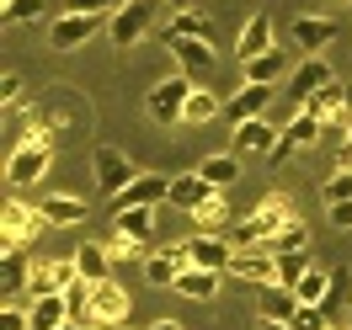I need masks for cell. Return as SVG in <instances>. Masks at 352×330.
I'll list each match as a JSON object with an SVG mask.
<instances>
[{
	"label": "cell",
	"instance_id": "obj_19",
	"mask_svg": "<svg viewBox=\"0 0 352 330\" xmlns=\"http://www.w3.org/2000/svg\"><path fill=\"white\" fill-rule=\"evenodd\" d=\"M187 250H192V266H203V272H230V261H235V245L224 235H192Z\"/></svg>",
	"mask_w": 352,
	"mask_h": 330
},
{
	"label": "cell",
	"instance_id": "obj_53",
	"mask_svg": "<svg viewBox=\"0 0 352 330\" xmlns=\"http://www.w3.org/2000/svg\"><path fill=\"white\" fill-rule=\"evenodd\" d=\"M112 330H129V325H112Z\"/></svg>",
	"mask_w": 352,
	"mask_h": 330
},
{
	"label": "cell",
	"instance_id": "obj_52",
	"mask_svg": "<svg viewBox=\"0 0 352 330\" xmlns=\"http://www.w3.org/2000/svg\"><path fill=\"white\" fill-rule=\"evenodd\" d=\"M86 330H112V325H96V320H91V325H86Z\"/></svg>",
	"mask_w": 352,
	"mask_h": 330
},
{
	"label": "cell",
	"instance_id": "obj_45",
	"mask_svg": "<svg viewBox=\"0 0 352 330\" xmlns=\"http://www.w3.org/2000/svg\"><path fill=\"white\" fill-rule=\"evenodd\" d=\"M16 96H22V75H0V102H6V112H11Z\"/></svg>",
	"mask_w": 352,
	"mask_h": 330
},
{
	"label": "cell",
	"instance_id": "obj_32",
	"mask_svg": "<svg viewBox=\"0 0 352 330\" xmlns=\"http://www.w3.org/2000/svg\"><path fill=\"white\" fill-rule=\"evenodd\" d=\"M245 80L251 86H272L278 75H288V59H283V48H272V54H256V59H245Z\"/></svg>",
	"mask_w": 352,
	"mask_h": 330
},
{
	"label": "cell",
	"instance_id": "obj_29",
	"mask_svg": "<svg viewBox=\"0 0 352 330\" xmlns=\"http://www.w3.org/2000/svg\"><path fill=\"white\" fill-rule=\"evenodd\" d=\"M27 320H32V330H59V325H69V304H65V293H48V298H32Z\"/></svg>",
	"mask_w": 352,
	"mask_h": 330
},
{
	"label": "cell",
	"instance_id": "obj_42",
	"mask_svg": "<svg viewBox=\"0 0 352 330\" xmlns=\"http://www.w3.org/2000/svg\"><path fill=\"white\" fill-rule=\"evenodd\" d=\"M107 256H112V266H123V261H139V256H144V245L129 240V235H112V240H107Z\"/></svg>",
	"mask_w": 352,
	"mask_h": 330
},
{
	"label": "cell",
	"instance_id": "obj_18",
	"mask_svg": "<svg viewBox=\"0 0 352 330\" xmlns=\"http://www.w3.org/2000/svg\"><path fill=\"white\" fill-rule=\"evenodd\" d=\"M267 107H272V86H251V80H245L235 96H224V117H230V123H251V117H267Z\"/></svg>",
	"mask_w": 352,
	"mask_h": 330
},
{
	"label": "cell",
	"instance_id": "obj_12",
	"mask_svg": "<svg viewBox=\"0 0 352 330\" xmlns=\"http://www.w3.org/2000/svg\"><path fill=\"white\" fill-rule=\"evenodd\" d=\"M171 198V176H160V171H139V176L112 198V208L123 213V208H155V202Z\"/></svg>",
	"mask_w": 352,
	"mask_h": 330
},
{
	"label": "cell",
	"instance_id": "obj_43",
	"mask_svg": "<svg viewBox=\"0 0 352 330\" xmlns=\"http://www.w3.org/2000/svg\"><path fill=\"white\" fill-rule=\"evenodd\" d=\"M129 0H69L65 11H80V16H118Z\"/></svg>",
	"mask_w": 352,
	"mask_h": 330
},
{
	"label": "cell",
	"instance_id": "obj_39",
	"mask_svg": "<svg viewBox=\"0 0 352 330\" xmlns=\"http://www.w3.org/2000/svg\"><path fill=\"white\" fill-rule=\"evenodd\" d=\"M0 16L11 22H43V0H0Z\"/></svg>",
	"mask_w": 352,
	"mask_h": 330
},
{
	"label": "cell",
	"instance_id": "obj_9",
	"mask_svg": "<svg viewBox=\"0 0 352 330\" xmlns=\"http://www.w3.org/2000/svg\"><path fill=\"white\" fill-rule=\"evenodd\" d=\"M187 266H192L187 240H182V245H160V250L144 256V277H150L155 287H171V293H176V283H182V272H187Z\"/></svg>",
	"mask_w": 352,
	"mask_h": 330
},
{
	"label": "cell",
	"instance_id": "obj_50",
	"mask_svg": "<svg viewBox=\"0 0 352 330\" xmlns=\"http://www.w3.org/2000/svg\"><path fill=\"white\" fill-rule=\"evenodd\" d=\"M166 5H171V11H192V0H166Z\"/></svg>",
	"mask_w": 352,
	"mask_h": 330
},
{
	"label": "cell",
	"instance_id": "obj_37",
	"mask_svg": "<svg viewBox=\"0 0 352 330\" xmlns=\"http://www.w3.org/2000/svg\"><path fill=\"white\" fill-rule=\"evenodd\" d=\"M91 293H96V283H86V277H80V283H75V287L65 293L69 320H75V325H91Z\"/></svg>",
	"mask_w": 352,
	"mask_h": 330
},
{
	"label": "cell",
	"instance_id": "obj_15",
	"mask_svg": "<svg viewBox=\"0 0 352 330\" xmlns=\"http://www.w3.org/2000/svg\"><path fill=\"white\" fill-rule=\"evenodd\" d=\"M96 22H102V16H80V11H59V16H54V32H48V43H54V54H75L80 43H91V38H96Z\"/></svg>",
	"mask_w": 352,
	"mask_h": 330
},
{
	"label": "cell",
	"instance_id": "obj_6",
	"mask_svg": "<svg viewBox=\"0 0 352 330\" xmlns=\"http://www.w3.org/2000/svg\"><path fill=\"white\" fill-rule=\"evenodd\" d=\"M91 176H96V192L118 198V192H123V187L139 176V165H133V160L118 150V144H96V154H91Z\"/></svg>",
	"mask_w": 352,
	"mask_h": 330
},
{
	"label": "cell",
	"instance_id": "obj_30",
	"mask_svg": "<svg viewBox=\"0 0 352 330\" xmlns=\"http://www.w3.org/2000/svg\"><path fill=\"white\" fill-rule=\"evenodd\" d=\"M224 117V102L214 96V91L192 86V96H187V112H182V123H192V128H203V123H219Z\"/></svg>",
	"mask_w": 352,
	"mask_h": 330
},
{
	"label": "cell",
	"instance_id": "obj_10",
	"mask_svg": "<svg viewBox=\"0 0 352 330\" xmlns=\"http://www.w3.org/2000/svg\"><path fill=\"white\" fill-rule=\"evenodd\" d=\"M129 314H133L129 287L118 283V277L96 283V293H91V320H96V325H129Z\"/></svg>",
	"mask_w": 352,
	"mask_h": 330
},
{
	"label": "cell",
	"instance_id": "obj_24",
	"mask_svg": "<svg viewBox=\"0 0 352 330\" xmlns=\"http://www.w3.org/2000/svg\"><path fill=\"white\" fill-rule=\"evenodd\" d=\"M171 38H208L214 43V22L203 11H171V22L160 27V43H171Z\"/></svg>",
	"mask_w": 352,
	"mask_h": 330
},
{
	"label": "cell",
	"instance_id": "obj_34",
	"mask_svg": "<svg viewBox=\"0 0 352 330\" xmlns=\"http://www.w3.org/2000/svg\"><path fill=\"white\" fill-rule=\"evenodd\" d=\"M192 224H198L203 235H214V229H230V202H224V192H208V202H203L198 213H192Z\"/></svg>",
	"mask_w": 352,
	"mask_h": 330
},
{
	"label": "cell",
	"instance_id": "obj_11",
	"mask_svg": "<svg viewBox=\"0 0 352 330\" xmlns=\"http://www.w3.org/2000/svg\"><path fill=\"white\" fill-rule=\"evenodd\" d=\"M171 59L182 75H192V80H203V75H214V64H219V48L208 43V38H171Z\"/></svg>",
	"mask_w": 352,
	"mask_h": 330
},
{
	"label": "cell",
	"instance_id": "obj_36",
	"mask_svg": "<svg viewBox=\"0 0 352 330\" xmlns=\"http://www.w3.org/2000/svg\"><path fill=\"white\" fill-rule=\"evenodd\" d=\"M320 198H326V208L331 202H352V165H336V171L320 181Z\"/></svg>",
	"mask_w": 352,
	"mask_h": 330
},
{
	"label": "cell",
	"instance_id": "obj_35",
	"mask_svg": "<svg viewBox=\"0 0 352 330\" xmlns=\"http://www.w3.org/2000/svg\"><path fill=\"white\" fill-rule=\"evenodd\" d=\"M309 245V224L305 219H288L283 229H278V240L267 245V250H272V256H288V250H305Z\"/></svg>",
	"mask_w": 352,
	"mask_h": 330
},
{
	"label": "cell",
	"instance_id": "obj_48",
	"mask_svg": "<svg viewBox=\"0 0 352 330\" xmlns=\"http://www.w3.org/2000/svg\"><path fill=\"white\" fill-rule=\"evenodd\" d=\"M150 330H187V325H182V320H155Z\"/></svg>",
	"mask_w": 352,
	"mask_h": 330
},
{
	"label": "cell",
	"instance_id": "obj_49",
	"mask_svg": "<svg viewBox=\"0 0 352 330\" xmlns=\"http://www.w3.org/2000/svg\"><path fill=\"white\" fill-rule=\"evenodd\" d=\"M256 330H288L283 320H256Z\"/></svg>",
	"mask_w": 352,
	"mask_h": 330
},
{
	"label": "cell",
	"instance_id": "obj_2",
	"mask_svg": "<svg viewBox=\"0 0 352 330\" xmlns=\"http://www.w3.org/2000/svg\"><path fill=\"white\" fill-rule=\"evenodd\" d=\"M48 165H54V139H22V144H11V160H6V187L27 192L48 176Z\"/></svg>",
	"mask_w": 352,
	"mask_h": 330
},
{
	"label": "cell",
	"instance_id": "obj_21",
	"mask_svg": "<svg viewBox=\"0 0 352 330\" xmlns=\"http://www.w3.org/2000/svg\"><path fill=\"white\" fill-rule=\"evenodd\" d=\"M38 213H43V224H48V229H69V224H86L91 202L69 198V192H54V198H43V202H38Z\"/></svg>",
	"mask_w": 352,
	"mask_h": 330
},
{
	"label": "cell",
	"instance_id": "obj_44",
	"mask_svg": "<svg viewBox=\"0 0 352 330\" xmlns=\"http://www.w3.org/2000/svg\"><path fill=\"white\" fill-rule=\"evenodd\" d=\"M0 330H32V320H27L22 309H11V304H6V309H0Z\"/></svg>",
	"mask_w": 352,
	"mask_h": 330
},
{
	"label": "cell",
	"instance_id": "obj_8",
	"mask_svg": "<svg viewBox=\"0 0 352 330\" xmlns=\"http://www.w3.org/2000/svg\"><path fill=\"white\" fill-rule=\"evenodd\" d=\"M224 277L241 287H272L278 283V256L272 250H235V261H230Z\"/></svg>",
	"mask_w": 352,
	"mask_h": 330
},
{
	"label": "cell",
	"instance_id": "obj_16",
	"mask_svg": "<svg viewBox=\"0 0 352 330\" xmlns=\"http://www.w3.org/2000/svg\"><path fill=\"white\" fill-rule=\"evenodd\" d=\"M331 80H336V75H331V64L315 54V59H305V64L288 75V102H294V107H305L309 96H315V91H326Z\"/></svg>",
	"mask_w": 352,
	"mask_h": 330
},
{
	"label": "cell",
	"instance_id": "obj_14",
	"mask_svg": "<svg viewBox=\"0 0 352 330\" xmlns=\"http://www.w3.org/2000/svg\"><path fill=\"white\" fill-rule=\"evenodd\" d=\"M278 139H283L278 123L251 117V123H235V133H230V154H272V150H278Z\"/></svg>",
	"mask_w": 352,
	"mask_h": 330
},
{
	"label": "cell",
	"instance_id": "obj_40",
	"mask_svg": "<svg viewBox=\"0 0 352 330\" xmlns=\"http://www.w3.org/2000/svg\"><path fill=\"white\" fill-rule=\"evenodd\" d=\"M27 293H32V298L59 293V283H54V261H32V283H27Z\"/></svg>",
	"mask_w": 352,
	"mask_h": 330
},
{
	"label": "cell",
	"instance_id": "obj_31",
	"mask_svg": "<svg viewBox=\"0 0 352 330\" xmlns=\"http://www.w3.org/2000/svg\"><path fill=\"white\" fill-rule=\"evenodd\" d=\"M294 298L309 304V309H326V298H331V272H326V266H309L305 277L294 283Z\"/></svg>",
	"mask_w": 352,
	"mask_h": 330
},
{
	"label": "cell",
	"instance_id": "obj_26",
	"mask_svg": "<svg viewBox=\"0 0 352 330\" xmlns=\"http://www.w3.org/2000/svg\"><path fill=\"white\" fill-rule=\"evenodd\" d=\"M219 283H224V272H203V266H187V272H182V283H176V293H182V298H192V304H208V298L219 293Z\"/></svg>",
	"mask_w": 352,
	"mask_h": 330
},
{
	"label": "cell",
	"instance_id": "obj_51",
	"mask_svg": "<svg viewBox=\"0 0 352 330\" xmlns=\"http://www.w3.org/2000/svg\"><path fill=\"white\" fill-rule=\"evenodd\" d=\"M59 330H86V325H75V320H69V325H59Z\"/></svg>",
	"mask_w": 352,
	"mask_h": 330
},
{
	"label": "cell",
	"instance_id": "obj_17",
	"mask_svg": "<svg viewBox=\"0 0 352 330\" xmlns=\"http://www.w3.org/2000/svg\"><path fill=\"white\" fill-rule=\"evenodd\" d=\"M305 112H315V117H320L326 128H347V123H352V107H347V86H342V80H331L326 91H315V96L305 102Z\"/></svg>",
	"mask_w": 352,
	"mask_h": 330
},
{
	"label": "cell",
	"instance_id": "obj_38",
	"mask_svg": "<svg viewBox=\"0 0 352 330\" xmlns=\"http://www.w3.org/2000/svg\"><path fill=\"white\" fill-rule=\"evenodd\" d=\"M309 266H315V261H309L305 250H288V256H278V287H294V283L309 272Z\"/></svg>",
	"mask_w": 352,
	"mask_h": 330
},
{
	"label": "cell",
	"instance_id": "obj_47",
	"mask_svg": "<svg viewBox=\"0 0 352 330\" xmlns=\"http://www.w3.org/2000/svg\"><path fill=\"white\" fill-rule=\"evenodd\" d=\"M336 165H352V123L342 128V144H336Z\"/></svg>",
	"mask_w": 352,
	"mask_h": 330
},
{
	"label": "cell",
	"instance_id": "obj_20",
	"mask_svg": "<svg viewBox=\"0 0 352 330\" xmlns=\"http://www.w3.org/2000/svg\"><path fill=\"white\" fill-rule=\"evenodd\" d=\"M272 16H267V11H256V16H251V22L241 27V38H235V59H256V54H272Z\"/></svg>",
	"mask_w": 352,
	"mask_h": 330
},
{
	"label": "cell",
	"instance_id": "obj_33",
	"mask_svg": "<svg viewBox=\"0 0 352 330\" xmlns=\"http://www.w3.org/2000/svg\"><path fill=\"white\" fill-rule=\"evenodd\" d=\"M118 235L150 245L155 240V208H123V213H118Z\"/></svg>",
	"mask_w": 352,
	"mask_h": 330
},
{
	"label": "cell",
	"instance_id": "obj_1",
	"mask_svg": "<svg viewBox=\"0 0 352 330\" xmlns=\"http://www.w3.org/2000/svg\"><path fill=\"white\" fill-rule=\"evenodd\" d=\"M288 219H294L288 198H283V192H267V198L251 208V219H241V224H230V229H224V240L235 245V250H267Z\"/></svg>",
	"mask_w": 352,
	"mask_h": 330
},
{
	"label": "cell",
	"instance_id": "obj_28",
	"mask_svg": "<svg viewBox=\"0 0 352 330\" xmlns=\"http://www.w3.org/2000/svg\"><path fill=\"white\" fill-rule=\"evenodd\" d=\"M27 283H32L27 250H6V261H0V293H6V304H11V293H27Z\"/></svg>",
	"mask_w": 352,
	"mask_h": 330
},
{
	"label": "cell",
	"instance_id": "obj_4",
	"mask_svg": "<svg viewBox=\"0 0 352 330\" xmlns=\"http://www.w3.org/2000/svg\"><path fill=\"white\" fill-rule=\"evenodd\" d=\"M160 5H166V0H129V5H123V11L107 22L112 48H133L139 38H150V27H155V16H160Z\"/></svg>",
	"mask_w": 352,
	"mask_h": 330
},
{
	"label": "cell",
	"instance_id": "obj_23",
	"mask_svg": "<svg viewBox=\"0 0 352 330\" xmlns=\"http://www.w3.org/2000/svg\"><path fill=\"white\" fill-rule=\"evenodd\" d=\"M208 192H219V187H208L198 171H182V176H171V198L166 202H176L182 213H198L203 202H208Z\"/></svg>",
	"mask_w": 352,
	"mask_h": 330
},
{
	"label": "cell",
	"instance_id": "obj_3",
	"mask_svg": "<svg viewBox=\"0 0 352 330\" xmlns=\"http://www.w3.org/2000/svg\"><path fill=\"white\" fill-rule=\"evenodd\" d=\"M192 86H198V80H192V75H182V69H176V75H166L160 86H150V96H144V112H150L155 123H166V128H171V123H182Z\"/></svg>",
	"mask_w": 352,
	"mask_h": 330
},
{
	"label": "cell",
	"instance_id": "obj_27",
	"mask_svg": "<svg viewBox=\"0 0 352 330\" xmlns=\"http://www.w3.org/2000/svg\"><path fill=\"white\" fill-rule=\"evenodd\" d=\"M198 176L208 181V187H219V192H230V187H235V181H241V154H208V160H203L198 165Z\"/></svg>",
	"mask_w": 352,
	"mask_h": 330
},
{
	"label": "cell",
	"instance_id": "obj_22",
	"mask_svg": "<svg viewBox=\"0 0 352 330\" xmlns=\"http://www.w3.org/2000/svg\"><path fill=\"white\" fill-rule=\"evenodd\" d=\"M69 256H75V266H80V277H86V283H107V277H112L107 240H80Z\"/></svg>",
	"mask_w": 352,
	"mask_h": 330
},
{
	"label": "cell",
	"instance_id": "obj_41",
	"mask_svg": "<svg viewBox=\"0 0 352 330\" xmlns=\"http://www.w3.org/2000/svg\"><path fill=\"white\" fill-rule=\"evenodd\" d=\"M288 330H336V325H331V314H326V309H309V304H299V314L288 320Z\"/></svg>",
	"mask_w": 352,
	"mask_h": 330
},
{
	"label": "cell",
	"instance_id": "obj_5",
	"mask_svg": "<svg viewBox=\"0 0 352 330\" xmlns=\"http://www.w3.org/2000/svg\"><path fill=\"white\" fill-rule=\"evenodd\" d=\"M48 224H43V213H38V202H6L0 208V240H6V250H27V245L43 235Z\"/></svg>",
	"mask_w": 352,
	"mask_h": 330
},
{
	"label": "cell",
	"instance_id": "obj_7",
	"mask_svg": "<svg viewBox=\"0 0 352 330\" xmlns=\"http://www.w3.org/2000/svg\"><path fill=\"white\" fill-rule=\"evenodd\" d=\"M320 133H326V123H320L315 112L299 107V112H294V117L283 123V139H278V150L267 154V165H288V160H294V154H305L309 144L320 139Z\"/></svg>",
	"mask_w": 352,
	"mask_h": 330
},
{
	"label": "cell",
	"instance_id": "obj_25",
	"mask_svg": "<svg viewBox=\"0 0 352 330\" xmlns=\"http://www.w3.org/2000/svg\"><path fill=\"white\" fill-rule=\"evenodd\" d=\"M294 314H299V298H294V287H262V298H256V320H294Z\"/></svg>",
	"mask_w": 352,
	"mask_h": 330
},
{
	"label": "cell",
	"instance_id": "obj_46",
	"mask_svg": "<svg viewBox=\"0 0 352 330\" xmlns=\"http://www.w3.org/2000/svg\"><path fill=\"white\" fill-rule=\"evenodd\" d=\"M326 213H331V224H336V229H352V202H331Z\"/></svg>",
	"mask_w": 352,
	"mask_h": 330
},
{
	"label": "cell",
	"instance_id": "obj_13",
	"mask_svg": "<svg viewBox=\"0 0 352 330\" xmlns=\"http://www.w3.org/2000/svg\"><path fill=\"white\" fill-rule=\"evenodd\" d=\"M342 27H336V16H294V27H288V38H294V48L305 54V59H315V54H326L331 38H336Z\"/></svg>",
	"mask_w": 352,
	"mask_h": 330
}]
</instances>
